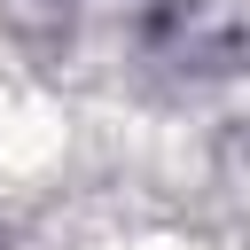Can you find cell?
<instances>
[{"label":"cell","instance_id":"1","mask_svg":"<svg viewBox=\"0 0 250 250\" xmlns=\"http://www.w3.org/2000/svg\"><path fill=\"white\" fill-rule=\"evenodd\" d=\"M55 109L0 62V180H23V172H39L47 156H55Z\"/></svg>","mask_w":250,"mask_h":250},{"label":"cell","instance_id":"2","mask_svg":"<svg viewBox=\"0 0 250 250\" xmlns=\"http://www.w3.org/2000/svg\"><path fill=\"white\" fill-rule=\"evenodd\" d=\"M133 250H188V242H133Z\"/></svg>","mask_w":250,"mask_h":250}]
</instances>
